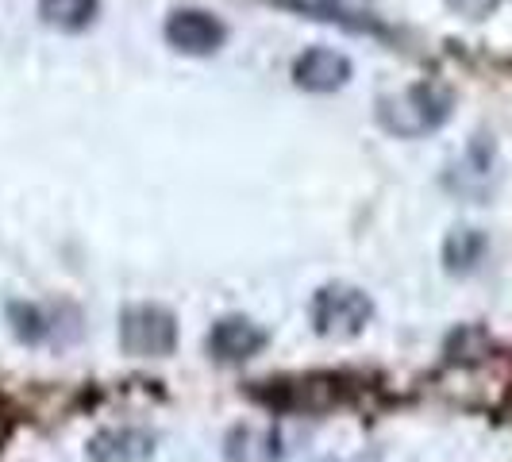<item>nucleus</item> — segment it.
<instances>
[{
	"label": "nucleus",
	"instance_id": "nucleus-1",
	"mask_svg": "<svg viewBox=\"0 0 512 462\" xmlns=\"http://www.w3.org/2000/svg\"><path fill=\"white\" fill-rule=\"evenodd\" d=\"M451 104H455V97H451L447 85H439V81H416L409 89H401V93L378 101V120H382L385 131H393L401 139H420V135H428V131L447 124Z\"/></svg>",
	"mask_w": 512,
	"mask_h": 462
},
{
	"label": "nucleus",
	"instance_id": "nucleus-2",
	"mask_svg": "<svg viewBox=\"0 0 512 462\" xmlns=\"http://www.w3.org/2000/svg\"><path fill=\"white\" fill-rule=\"evenodd\" d=\"M308 316H312V328L320 335H328V339H351V335H359L370 324L374 301L362 293L359 285L332 282L312 293Z\"/></svg>",
	"mask_w": 512,
	"mask_h": 462
},
{
	"label": "nucleus",
	"instance_id": "nucleus-3",
	"mask_svg": "<svg viewBox=\"0 0 512 462\" xmlns=\"http://www.w3.org/2000/svg\"><path fill=\"white\" fill-rule=\"evenodd\" d=\"M120 347L131 359H166L178 347V320L162 305H131L120 312Z\"/></svg>",
	"mask_w": 512,
	"mask_h": 462
},
{
	"label": "nucleus",
	"instance_id": "nucleus-4",
	"mask_svg": "<svg viewBox=\"0 0 512 462\" xmlns=\"http://www.w3.org/2000/svg\"><path fill=\"white\" fill-rule=\"evenodd\" d=\"M228 39V27L220 16H212L205 8H174L166 16V43L181 54H216Z\"/></svg>",
	"mask_w": 512,
	"mask_h": 462
},
{
	"label": "nucleus",
	"instance_id": "nucleus-5",
	"mask_svg": "<svg viewBox=\"0 0 512 462\" xmlns=\"http://www.w3.org/2000/svg\"><path fill=\"white\" fill-rule=\"evenodd\" d=\"M270 343V332L251 316H224L208 332V355L220 362H247Z\"/></svg>",
	"mask_w": 512,
	"mask_h": 462
},
{
	"label": "nucleus",
	"instance_id": "nucleus-6",
	"mask_svg": "<svg viewBox=\"0 0 512 462\" xmlns=\"http://www.w3.org/2000/svg\"><path fill=\"white\" fill-rule=\"evenodd\" d=\"M293 81L305 93H335L351 81V58L332 47H308L297 62H293Z\"/></svg>",
	"mask_w": 512,
	"mask_h": 462
},
{
	"label": "nucleus",
	"instance_id": "nucleus-7",
	"mask_svg": "<svg viewBox=\"0 0 512 462\" xmlns=\"http://www.w3.org/2000/svg\"><path fill=\"white\" fill-rule=\"evenodd\" d=\"M151 451H154V436L147 428H131V424H124V428H104L85 447L89 462H143L151 459Z\"/></svg>",
	"mask_w": 512,
	"mask_h": 462
},
{
	"label": "nucleus",
	"instance_id": "nucleus-8",
	"mask_svg": "<svg viewBox=\"0 0 512 462\" xmlns=\"http://www.w3.org/2000/svg\"><path fill=\"white\" fill-rule=\"evenodd\" d=\"M282 455V436L274 428H235L228 436L231 462H278Z\"/></svg>",
	"mask_w": 512,
	"mask_h": 462
},
{
	"label": "nucleus",
	"instance_id": "nucleus-9",
	"mask_svg": "<svg viewBox=\"0 0 512 462\" xmlns=\"http://www.w3.org/2000/svg\"><path fill=\"white\" fill-rule=\"evenodd\" d=\"M101 0H39V16L47 27L58 31H85L97 20Z\"/></svg>",
	"mask_w": 512,
	"mask_h": 462
},
{
	"label": "nucleus",
	"instance_id": "nucleus-10",
	"mask_svg": "<svg viewBox=\"0 0 512 462\" xmlns=\"http://www.w3.org/2000/svg\"><path fill=\"white\" fill-rule=\"evenodd\" d=\"M486 255V235L474 228H455L443 243V258H447V270L451 274H466L474 270Z\"/></svg>",
	"mask_w": 512,
	"mask_h": 462
},
{
	"label": "nucleus",
	"instance_id": "nucleus-11",
	"mask_svg": "<svg viewBox=\"0 0 512 462\" xmlns=\"http://www.w3.org/2000/svg\"><path fill=\"white\" fill-rule=\"evenodd\" d=\"M8 320H12V332L20 335L24 343H39V339L47 335L43 312L35 305H8Z\"/></svg>",
	"mask_w": 512,
	"mask_h": 462
},
{
	"label": "nucleus",
	"instance_id": "nucleus-12",
	"mask_svg": "<svg viewBox=\"0 0 512 462\" xmlns=\"http://www.w3.org/2000/svg\"><path fill=\"white\" fill-rule=\"evenodd\" d=\"M501 4H505V0H447V8L459 12V16H466V20H486V16H493Z\"/></svg>",
	"mask_w": 512,
	"mask_h": 462
}]
</instances>
